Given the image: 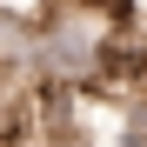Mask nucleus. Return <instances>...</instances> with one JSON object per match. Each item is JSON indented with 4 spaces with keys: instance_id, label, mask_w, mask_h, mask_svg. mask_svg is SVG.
Returning <instances> with one entry per match:
<instances>
[{
    "instance_id": "1",
    "label": "nucleus",
    "mask_w": 147,
    "mask_h": 147,
    "mask_svg": "<svg viewBox=\"0 0 147 147\" xmlns=\"http://www.w3.org/2000/svg\"><path fill=\"white\" fill-rule=\"evenodd\" d=\"M54 0H0V13H13V20H40Z\"/></svg>"
}]
</instances>
